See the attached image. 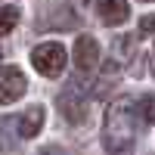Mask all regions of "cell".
<instances>
[{
	"label": "cell",
	"instance_id": "4fadbf2b",
	"mask_svg": "<svg viewBox=\"0 0 155 155\" xmlns=\"http://www.w3.org/2000/svg\"><path fill=\"white\" fill-rule=\"evenodd\" d=\"M143 3H152V0H143Z\"/></svg>",
	"mask_w": 155,
	"mask_h": 155
},
{
	"label": "cell",
	"instance_id": "277c9868",
	"mask_svg": "<svg viewBox=\"0 0 155 155\" xmlns=\"http://www.w3.org/2000/svg\"><path fill=\"white\" fill-rule=\"evenodd\" d=\"M71 59H74V65L81 68V71H90V68H96V62H99V44L93 41V37L81 34V37L74 41Z\"/></svg>",
	"mask_w": 155,
	"mask_h": 155
},
{
	"label": "cell",
	"instance_id": "7c38bea8",
	"mask_svg": "<svg viewBox=\"0 0 155 155\" xmlns=\"http://www.w3.org/2000/svg\"><path fill=\"white\" fill-rule=\"evenodd\" d=\"M44 155H65V152H62V149H47Z\"/></svg>",
	"mask_w": 155,
	"mask_h": 155
},
{
	"label": "cell",
	"instance_id": "8fae6325",
	"mask_svg": "<svg viewBox=\"0 0 155 155\" xmlns=\"http://www.w3.org/2000/svg\"><path fill=\"white\" fill-rule=\"evenodd\" d=\"M155 31V16H143L140 19V34H152Z\"/></svg>",
	"mask_w": 155,
	"mask_h": 155
},
{
	"label": "cell",
	"instance_id": "52a82bcc",
	"mask_svg": "<svg viewBox=\"0 0 155 155\" xmlns=\"http://www.w3.org/2000/svg\"><path fill=\"white\" fill-rule=\"evenodd\" d=\"M41 127H44V109L41 106H31L19 115V137L31 140V137L41 134Z\"/></svg>",
	"mask_w": 155,
	"mask_h": 155
},
{
	"label": "cell",
	"instance_id": "6da1fadb",
	"mask_svg": "<svg viewBox=\"0 0 155 155\" xmlns=\"http://www.w3.org/2000/svg\"><path fill=\"white\" fill-rule=\"evenodd\" d=\"M134 124H137V112L130 99H118L112 102V109L106 115V149L109 155H127L134 146Z\"/></svg>",
	"mask_w": 155,
	"mask_h": 155
},
{
	"label": "cell",
	"instance_id": "ba28073f",
	"mask_svg": "<svg viewBox=\"0 0 155 155\" xmlns=\"http://www.w3.org/2000/svg\"><path fill=\"white\" fill-rule=\"evenodd\" d=\"M134 109H137V121H143V124H155V93L140 96V99L134 102Z\"/></svg>",
	"mask_w": 155,
	"mask_h": 155
},
{
	"label": "cell",
	"instance_id": "7a4b0ae2",
	"mask_svg": "<svg viewBox=\"0 0 155 155\" xmlns=\"http://www.w3.org/2000/svg\"><path fill=\"white\" fill-rule=\"evenodd\" d=\"M65 62H68V56H65V47L62 44L50 41V44H37L31 50V65L44 78H59L62 71H65Z\"/></svg>",
	"mask_w": 155,
	"mask_h": 155
},
{
	"label": "cell",
	"instance_id": "9c48e42d",
	"mask_svg": "<svg viewBox=\"0 0 155 155\" xmlns=\"http://www.w3.org/2000/svg\"><path fill=\"white\" fill-rule=\"evenodd\" d=\"M16 124H19V118H0V152L3 155L16 149V140L9 137V130H16Z\"/></svg>",
	"mask_w": 155,
	"mask_h": 155
},
{
	"label": "cell",
	"instance_id": "8992f818",
	"mask_svg": "<svg viewBox=\"0 0 155 155\" xmlns=\"http://www.w3.org/2000/svg\"><path fill=\"white\" fill-rule=\"evenodd\" d=\"M96 9H99V19L106 25H121V22H127V16H130L127 0H96Z\"/></svg>",
	"mask_w": 155,
	"mask_h": 155
},
{
	"label": "cell",
	"instance_id": "5b68a950",
	"mask_svg": "<svg viewBox=\"0 0 155 155\" xmlns=\"http://www.w3.org/2000/svg\"><path fill=\"white\" fill-rule=\"evenodd\" d=\"M59 109L65 112V118L68 121H84V112H87V96L81 93L78 87H71V90H65V93L59 96Z\"/></svg>",
	"mask_w": 155,
	"mask_h": 155
},
{
	"label": "cell",
	"instance_id": "30bf717a",
	"mask_svg": "<svg viewBox=\"0 0 155 155\" xmlns=\"http://www.w3.org/2000/svg\"><path fill=\"white\" fill-rule=\"evenodd\" d=\"M19 25V6H0V37Z\"/></svg>",
	"mask_w": 155,
	"mask_h": 155
},
{
	"label": "cell",
	"instance_id": "3957f363",
	"mask_svg": "<svg viewBox=\"0 0 155 155\" xmlns=\"http://www.w3.org/2000/svg\"><path fill=\"white\" fill-rule=\"evenodd\" d=\"M25 87H28V81H25V74L16 68V65H0V102H16Z\"/></svg>",
	"mask_w": 155,
	"mask_h": 155
}]
</instances>
